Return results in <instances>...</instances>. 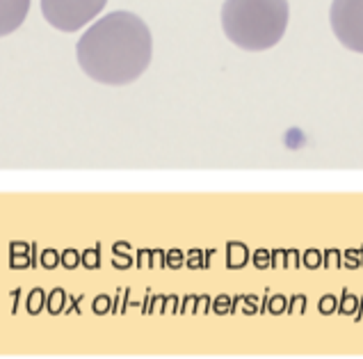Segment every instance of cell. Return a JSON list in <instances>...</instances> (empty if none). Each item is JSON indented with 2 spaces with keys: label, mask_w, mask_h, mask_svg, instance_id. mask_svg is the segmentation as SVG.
<instances>
[{
  "label": "cell",
  "mask_w": 363,
  "mask_h": 359,
  "mask_svg": "<svg viewBox=\"0 0 363 359\" xmlns=\"http://www.w3.org/2000/svg\"><path fill=\"white\" fill-rule=\"evenodd\" d=\"M30 0H0V37L16 33L23 26Z\"/></svg>",
  "instance_id": "5b68a950"
},
{
  "label": "cell",
  "mask_w": 363,
  "mask_h": 359,
  "mask_svg": "<svg viewBox=\"0 0 363 359\" xmlns=\"http://www.w3.org/2000/svg\"><path fill=\"white\" fill-rule=\"evenodd\" d=\"M329 23L340 44L363 55V0H334Z\"/></svg>",
  "instance_id": "277c9868"
},
{
  "label": "cell",
  "mask_w": 363,
  "mask_h": 359,
  "mask_svg": "<svg viewBox=\"0 0 363 359\" xmlns=\"http://www.w3.org/2000/svg\"><path fill=\"white\" fill-rule=\"evenodd\" d=\"M288 18V0H226L222 5L226 39L249 53L267 50L281 42Z\"/></svg>",
  "instance_id": "7a4b0ae2"
},
{
  "label": "cell",
  "mask_w": 363,
  "mask_h": 359,
  "mask_svg": "<svg viewBox=\"0 0 363 359\" xmlns=\"http://www.w3.org/2000/svg\"><path fill=\"white\" fill-rule=\"evenodd\" d=\"M153 39L149 26L133 12H112L80 37L78 65L103 85L135 83L151 65Z\"/></svg>",
  "instance_id": "6da1fadb"
},
{
  "label": "cell",
  "mask_w": 363,
  "mask_h": 359,
  "mask_svg": "<svg viewBox=\"0 0 363 359\" xmlns=\"http://www.w3.org/2000/svg\"><path fill=\"white\" fill-rule=\"evenodd\" d=\"M108 0H41V14L55 30L76 33L103 12Z\"/></svg>",
  "instance_id": "3957f363"
}]
</instances>
